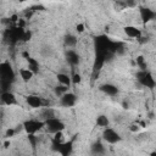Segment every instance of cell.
Wrapping results in <instances>:
<instances>
[{
    "label": "cell",
    "mask_w": 156,
    "mask_h": 156,
    "mask_svg": "<svg viewBox=\"0 0 156 156\" xmlns=\"http://www.w3.org/2000/svg\"><path fill=\"white\" fill-rule=\"evenodd\" d=\"M76 30H77L78 33H83V32H84V24H83V23H78V24L76 26Z\"/></svg>",
    "instance_id": "obj_24"
},
{
    "label": "cell",
    "mask_w": 156,
    "mask_h": 156,
    "mask_svg": "<svg viewBox=\"0 0 156 156\" xmlns=\"http://www.w3.org/2000/svg\"><path fill=\"white\" fill-rule=\"evenodd\" d=\"M30 35H32V34H30L29 30H24V34H23V39H22V40H23V41L29 40V39H30Z\"/></svg>",
    "instance_id": "obj_25"
},
{
    "label": "cell",
    "mask_w": 156,
    "mask_h": 156,
    "mask_svg": "<svg viewBox=\"0 0 156 156\" xmlns=\"http://www.w3.org/2000/svg\"><path fill=\"white\" fill-rule=\"evenodd\" d=\"M66 60L71 66H77L79 63V54L73 49H68L66 51Z\"/></svg>",
    "instance_id": "obj_11"
},
{
    "label": "cell",
    "mask_w": 156,
    "mask_h": 156,
    "mask_svg": "<svg viewBox=\"0 0 156 156\" xmlns=\"http://www.w3.org/2000/svg\"><path fill=\"white\" fill-rule=\"evenodd\" d=\"M136 80L139 82L140 85H143L145 88H149V89L155 88V84H156L154 76L146 69H140L136 73Z\"/></svg>",
    "instance_id": "obj_4"
},
{
    "label": "cell",
    "mask_w": 156,
    "mask_h": 156,
    "mask_svg": "<svg viewBox=\"0 0 156 156\" xmlns=\"http://www.w3.org/2000/svg\"><path fill=\"white\" fill-rule=\"evenodd\" d=\"M123 32L129 38H133V39H140L141 38V30L135 26H132V24L130 26H126L123 28Z\"/></svg>",
    "instance_id": "obj_10"
},
{
    "label": "cell",
    "mask_w": 156,
    "mask_h": 156,
    "mask_svg": "<svg viewBox=\"0 0 156 156\" xmlns=\"http://www.w3.org/2000/svg\"><path fill=\"white\" fill-rule=\"evenodd\" d=\"M0 100L4 105L6 106H13V105H17V98L16 95L10 91V90H6V91H2L1 95H0Z\"/></svg>",
    "instance_id": "obj_9"
},
{
    "label": "cell",
    "mask_w": 156,
    "mask_h": 156,
    "mask_svg": "<svg viewBox=\"0 0 156 156\" xmlns=\"http://www.w3.org/2000/svg\"><path fill=\"white\" fill-rule=\"evenodd\" d=\"M100 90L108 96H116L118 94V88L111 83H105V84L100 85Z\"/></svg>",
    "instance_id": "obj_12"
},
{
    "label": "cell",
    "mask_w": 156,
    "mask_h": 156,
    "mask_svg": "<svg viewBox=\"0 0 156 156\" xmlns=\"http://www.w3.org/2000/svg\"><path fill=\"white\" fill-rule=\"evenodd\" d=\"M26 102L29 107L32 108H41V107H45L46 106V101L40 98L39 95H28L26 98Z\"/></svg>",
    "instance_id": "obj_7"
},
{
    "label": "cell",
    "mask_w": 156,
    "mask_h": 156,
    "mask_svg": "<svg viewBox=\"0 0 156 156\" xmlns=\"http://www.w3.org/2000/svg\"><path fill=\"white\" fill-rule=\"evenodd\" d=\"M90 149H91V152H93L95 156H102V155L105 154V151H106V149H105L104 144H102L100 140L94 141V143L91 144Z\"/></svg>",
    "instance_id": "obj_15"
},
{
    "label": "cell",
    "mask_w": 156,
    "mask_h": 156,
    "mask_svg": "<svg viewBox=\"0 0 156 156\" xmlns=\"http://www.w3.org/2000/svg\"><path fill=\"white\" fill-rule=\"evenodd\" d=\"M129 129H130L132 132H138V130H139V126H138V124H132V126L129 127Z\"/></svg>",
    "instance_id": "obj_27"
},
{
    "label": "cell",
    "mask_w": 156,
    "mask_h": 156,
    "mask_svg": "<svg viewBox=\"0 0 156 156\" xmlns=\"http://www.w3.org/2000/svg\"><path fill=\"white\" fill-rule=\"evenodd\" d=\"M15 77L16 76L11 65L9 62H1L0 63V85L4 89V91H6L9 87L12 84V82L15 80Z\"/></svg>",
    "instance_id": "obj_1"
},
{
    "label": "cell",
    "mask_w": 156,
    "mask_h": 156,
    "mask_svg": "<svg viewBox=\"0 0 156 156\" xmlns=\"http://www.w3.org/2000/svg\"><path fill=\"white\" fill-rule=\"evenodd\" d=\"M27 62H28V69H30L34 74L39 71V63H38V61L37 60H34L33 57H30V56H28L27 57Z\"/></svg>",
    "instance_id": "obj_20"
},
{
    "label": "cell",
    "mask_w": 156,
    "mask_h": 156,
    "mask_svg": "<svg viewBox=\"0 0 156 156\" xmlns=\"http://www.w3.org/2000/svg\"><path fill=\"white\" fill-rule=\"evenodd\" d=\"M102 139L108 144H117L122 140V136L116 129H113L111 127H107L102 132Z\"/></svg>",
    "instance_id": "obj_5"
},
{
    "label": "cell",
    "mask_w": 156,
    "mask_h": 156,
    "mask_svg": "<svg viewBox=\"0 0 156 156\" xmlns=\"http://www.w3.org/2000/svg\"><path fill=\"white\" fill-rule=\"evenodd\" d=\"M95 122H96V126H98V127L104 128V129L110 126V119H108V117L105 116V115H99V116L96 117Z\"/></svg>",
    "instance_id": "obj_19"
},
{
    "label": "cell",
    "mask_w": 156,
    "mask_h": 156,
    "mask_svg": "<svg viewBox=\"0 0 156 156\" xmlns=\"http://www.w3.org/2000/svg\"><path fill=\"white\" fill-rule=\"evenodd\" d=\"M22 128L26 130V133L28 135H34L35 133H38L40 129L44 128V122L41 119L29 118L22 123Z\"/></svg>",
    "instance_id": "obj_3"
},
{
    "label": "cell",
    "mask_w": 156,
    "mask_h": 156,
    "mask_svg": "<svg viewBox=\"0 0 156 156\" xmlns=\"http://www.w3.org/2000/svg\"><path fill=\"white\" fill-rule=\"evenodd\" d=\"M16 133V129H12V128H10V129H7V132H6V134H5V136H12L13 134Z\"/></svg>",
    "instance_id": "obj_26"
},
{
    "label": "cell",
    "mask_w": 156,
    "mask_h": 156,
    "mask_svg": "<svg viewBox=\"0 0 156 156\" xmlns=\"http://www.w3.org/2000/svg\"><path fill=\"white\" fill-rule=\"evenodd\" d=\"M156 13L154 10L149 9V7H140V17L144 22H150L155 18Z\"/></svg>",
    "instance_id": "obj_14"
},
{
    "label": "cell",
    "mask_w": 156,
    "mask_h": 156,
    "mask_svg": "<svg viewBox=\"0 0 156 156\" xmlns=\"http://www.w3.org/2000/svg\"><path fill=\"white\" fill-rule=\"evenodd\" d=\"M56 117V111L52 108V107H49V106H45V107H41L40 108V119L44 122L46 119H50V118H54Z\"/></svg>",
    "instance_id": "obj_13"
},
{
    "label": "cell",
    "mask_w": 156,
    "mask_h": 156,
    "mask_svg": "<svg viewBox=\"0 0 156 156\" xmlns=\"http://www.w3.org/2000/svg\"><path fill=\"white\" fill-rule=\"evenodd\" d=\"M150 156H156V154H155V151H152V152H151V155H150Z\"/></svg>",
    "instance_id": "obj_28"
},
{
    "label": "cell",
    "mask_w": 156,
    "mask_h": 156,
    "mask_svg": "<svg viewBox=\"0 0 156 156\" xmlns=\"http://www.w3.org/2000/svg\"><path fill=\"white\" fill-rule=\"evenodd\" d=\"M71 82H72L73 84H78V83H80V82H82V76H80L79 73H74V74L71 77Z\"/></svg>",
    "instance_id": "obj_22"
},
{
    "label": "cell",
    "mask_w": 156,
    "mask_h": 156,
    "mask_svg": "<svg viewBox=\"0 0 156 156\" xmlns=\"http://www.w3.org/2000/svg\"><path fill=\"white\" fill-rule=\"evenodd\" d=\"M54 146H55V150L61 156H69L73 149V143L72 141H62V143L54 141Z\"/></svg>",
    "instance_id": "obj_6"
},
{
    "label": "cell",
    "mask_w": 156,
    "mask_h": 156,
    "mask_svg": "<svg viewBox=\"0 0 156 156\" xmlns=\"http://www.w3.org/2000/svg\"><path fill=\"white\" fill-rule=\"evenodd\" d=\"M54 91H55V94L60 98L61 95H63L65 93L68 91V88H67V87H63V85H56V87L54 88Z\"/></svg>",
    "instance_id": "obj_21"
},
{
    "label": "cell",
    "mask_w": 156,
    "mask_h": 156,
    "mask_svg": "<svg viewBox=\"0 0 156 156\" xmlns=\"http://www.w3.org/2000/svg\"><path fill=\"white\" fill-rule=\"evenodd\" d=\"M18 156H22V155H18Z\"/></svg>",
    "instance_id": "obj_29"
},
{
    "label": "cell",
    "mask_w": 156,
    "mask_h": 156,
    "mask_svg": "<svg viewBox=\"0 0 156 156\" xmlns=\"http://www.w3.org/2000/svg\"><path fill=\"white\" fill-rule=\"evenodd\" d=\"M18 73H20V77H21V79L23 80V82H29L33 77H34V73L30 71V69H28L27 67L26 68H21L20 71H18Z\"/></svg>",
    "instance_id": "obj_18"
},
{
    "label": "cell",
    "mask_w": 156,
    "mask_h": 156,
    "mask_svg": "<svg viewBox=\"0 0 156 156\" xmlns=\"http://www.w3.org/2000/svg\"><path fill=\"white\" fill-rule=\"evenodd\" d=\"M77 102V95L74 93L67 91L60 96V105L63 107H72Z\"/></svg>",
    "instance_id": "obj_8"
},
{
    "label": "cell",
    "mask_w": 156,
    "mask_h": 156,
    "mask_svg": "<svg viewBox=\"0 0 156 156\" xmlns=\"http://www.w3.org/2000/svg\"><path fill=\"white\" fill-rule=\"evenodd\" d=\"M56 79H57V82H58L60 85H63V87H67V88H69V85L72 84L71 77L67 73H58L56 76Z\"/></svg>",
    "instance_id": "obj_17"
},
{
    "label": "cell",
    "mask_w": 156,
    "mask_h": 156,
    "mask_svg": "<svg viewBox=\"0 0 156 156\" xmlns=\"http://www.w3.org/2000/svg\"><path fill=\"white\" fill-rule=\"evenodd\" d=\"M77 43H78V39H77V37L74 34L68 33V34H66L63 37V44H65V46H67L69 49H73L77 45Z\"/></svg>",
    "instance_id": "obj_16"
},
{
    "label": "cell",
    "mask_w": 156,
    "mask_h": 156,
    "mask_svg": "<svg viewBox=\"0 0 156 156\" xmlns=\"http://www.w3.org/2000/svg\"><path fill=\"white\" fill-rule=\"evenodd\" d=\"M44 128L49 133L55 134V133H58V132H63V129L66 128V124L58 117H54V118H50V119L44 121Z\"/></svg>",
    "instance_id": "obj_2"
},
{
    "label": "cell",
    "mask_w": 156,
    "mask_h": 156,
    "mask_svg": "<svg viewBox=\"0 0 156 156\" xmlns=\"http://www.w3.org/2000/svg\"><path fill=\"white\" fill-rule=\"evenodd\" d=\"M136 63H138L140 67H144V66H145V60H144V57H143V56H139V57L136 58Z\"/></svg>",
    "instance_id": "obj_23"
}]
</instances>
